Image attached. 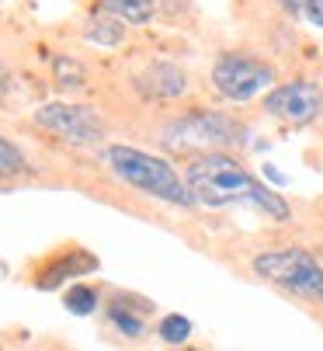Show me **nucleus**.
<instances>
[{"mask_svg":"<svg viewBox=\"0 0 323 351\" xmlns=\"http://www.w3.org/2000/svg\"><path fill=\"white\" fill-rule=\"evenodd\" d=\"M184 184L191 188L195 202L202 206H237L247 202L254 209H261L267 219L275 223H289L292 219V206L278 191H272L267 184H261L237 157L230 154H198L188 160L184 171Z\"/></svg>","mask_w":323,"mask_h":351,"instance_id":"obj_1","label":"nucleus"},{"mask_svg":"<svg viewBox=\"0 0 323 351\" xmlns=\"http://www.w3.org/2000/svg\"><path fill=\"white\" fill-rule=\"evenodd\" d=\"M104 164L119 181H125L129 188H136L149 198H160V202H167V206H195L191 188L184 184V178L164 157H153L146 149L115 143V146L104 149Z\"/></svg>","mask_w":323,"mask_h":351,"instance_id":"obj_2","label":"nucleus"},{"mask_svg":"<svg viewBox=\"0 0 323 351\" xmlns=\"http://www.w3.org/2000/svg\"><path fill=\"white\" fill-rule=\"evenodd\" d=\"M254 275L272 282L299 299H313L323 303V268L316 265L313 254L292 247V250H267V254L254 258Z\"/></svg>","mask_w":323,"mask_h":351,"instance_id":"obj_3","label":"nucleus"},{"mask_svg":"<svg viewBox=\"0 0 323 351\" xmlns=\"http://www.w3.org/2000/svg\"><path fill=\"white\" fill-rule=\"evenodd\" d=\"M164 143L188 154H223L226 146L240 143V125L223 112H191L167 125Z\"/></svg>","mask_w":323,"mask_h":351,"instance_id":"obj_4","label":"nucleus"},{"mask_svg":"<svg viewBox=\"0 0 323 351\" xmlns=\"http://www.w3.org/2000/svg\"><path fill=\"white\" fill-rule=\"evenodd\" d=\"M212 84L226 101L243 105L275 84V66L264 60H254V56H243V53H223L212 63Z\"/></svg>","mask_w":323,"mask_h":351,"instance_id":"obj_5","label":"nucleus"},{"mask_svg":"<svg viewBox=\"0 0 323 351\" xmlns=\"http://www.w3.org/2000/svg\"><path fill=\"white\" fill-rule=\"evenodd\" d=\"M35 125L49 129L63 143L73 146H94L104 139V122L91 105H70V101H45L35 108Z\"/></svg>","mask_w":323,"mask_h":351,"instance_id":"obj_6","label":"nucleus"},{"mask_svg":"<svg viewBox=\"0 0 323 351\" xmlns=\"http://www.w3.org/2000/svg\"><path fill=\"white\" fill-rule=\"evenodd\" d=\"M264 112L272 119H282L289 125H306L323 112V87L313 80H292L275 87L264 97Z\"/></svg>","mask_w":323,"mask_h":351,"instance_id":"obj_7","label":"nucleus"},{"mask_svg":"<svg viewBox=\"0 0 323 351\" xmlns=\"http://www.w3.org/2000/svg\"><path fill=\"white\" fill-rule=\"evenodd\" d=\"M139 87H143L149 97H181V94L188 90V73H184L178 63L156 60V63H149V70L139 77Z\"/></svg>","mask_w":323,"mask_h":351,"instance_id":"obj_8","label":"nucleus"},{"mask_svg":"<svg viewBox=\"0 0 323 351\" xmlns=\"http://www.w3.org/2000/svg\"><path fill=\"white\" fill-rule=\"evenodd\" d=\"M91 268H97V261H94L91 254H84V250H70V254H63V258L52 261V265L35 278V285H38V289H56L63 278L84 275V271H91Z\"/></svg>","mask_w":323,"mask_h":351,"instance_id":"obj_9","label":"nucleus"},{"mask_svg":"<svg viewBox=\"0 0 323 351\" xmlns=\"http://www.w3.org/2000/svg\"><path fill=\"white\" fill-rule=\"evenodd\" d=\"M84 35H87V42H94V45L112 49V45H122V38H125V21H119V18H112V14L101 11V14H94V18L87 21Z\"/></svg>","mask_w":323,"mask_h":351,"instance_id":"obj_10","label":"nucleus"},{"mask_svg":"<svg viewBox=\"0 0 323 351\" xmlns=\"http://www.w3.org/2000/svg\"><path fill=\"white\" fill-rule=\"evenodd\" d=\"M101 11L125 21V25H146L156 8H153V0H104Z\"/></svg>","mask_w":323,"mask_h":351,"instance_id":"obj_11","label":"nucleus"},{"mask_svg":"<svg viewBox=\"0 0 323 351\" xmlns=\"http://www.w3.org/2000/svg\"><path fill=\"white\" fill-rule=\"evenodd\" d=\"M63 303H67V310H70V313L87 317V313H94V310H97L101 295H97V289H94V285H84V282H80V285H70V289H67Z\"/></svg>","mask_w":323,"mask_h":351,"instance_id":"obj_12","label":"nucleus"},{"mask_svg":"<svg viewBox=\"0 0 323 351\" xmlns=\"http://www.w3.org/2000/svg\"><path fill=\"white\" fill-rule=\"evenodd\" d=\"M52 77H56L60 87H84L87 84V70L73 56H56L52 60Z\"/></svg>","mask_w":323,"mask_h":351,"instance_id":"obj_13","label":"nucleus"},{"mask_svg":"<svg viewBox=\"0 0 323 351\" xmlns=\"http://www.w3.org/2000/svg\"><path fill=\"white\" fill-rule=\"evenodd\" d=\"M156 334H160V341H167V344H184L191 337V320L181 317V313H167L164 320L156 324Z\"/></svg>","mask_w":323,"mask_h":351,"instance_id":"obj_14","label":"nucleus"},{"mask_svg":"<svg viewBox=\"0 0 323 351\" xmlns=\"http://www.w3.org/2000/svg\"><path fill=\"white\" fill-rule=\"evenodd\" d=\"M108 320H112L125 337H139V334H143V317H139V313H132L125 303H119V299H115L112 306H108Z\"/></svg>","mask_w":323,"mask_h":351,"instance_id":"obj_15","label":"nucleus"},{"mask_svg":"<svg viewBox=\"0 0 323 351\" xmlns=\"http://www.w3.org/2000/svg\"><path fill=\"white\" fill-rule=\"evenodd\" d=\"M18 171H25V154H21L11 139L0 136V178H11V174H18Z\"/></svg>","mask_w":323,"mask_h":351,"instance_id":"obj_16","label":"nucleus"},{"mask_svg":"<svg viewBox=\"0 0 323 351\" xmlns=\"http://www.w3.org/2000/svg\"><path fill=\"white\" fill-rule=\"evenodd\" d=\"M309 25H316V28H323V0H309V8H306V14H302Z\"/></svg>","mask_w":323,"mask_h":351,"instance_id":"obj_17","label":"nucleus"},{"mask_svg":"<svg viewBox=\"0 0 323 351\" xmlns=\"http://www.w3.org/2000/svg\"><path fill=\"white\" fill-rule=\"evenodd\" d=\"M278 8H282L285 14L299 18V14H306V8H309V0H278Z\"/></svg>","mask_w":323,"mask_h":351,"instance_id":"obj_18","label":"nucleus"},{"mask_svg":"<svg viewBox=\"0 0 323 351\" xmlns=\"http://www.w3.org/2000/svg\"><path fill=\"white\" fill-rule=\"evenodd\" d=\"M8 94H11V70L0 63V105L8 101Z\"/></svg>","mask_w":323,"mask_h":351,"instance_id":"obj_19","label":"nucleus"}]
</instances>
